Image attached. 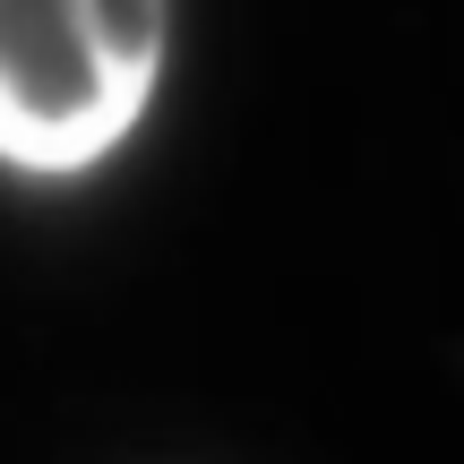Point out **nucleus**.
<instances>
[{
    "mask_svg": "<svg viewBox=\"0 0 464 464\" xmlns=\"http://www.w3.org/2000/svg\"><path fill=\"white\" fill-rule=\"evenodd\" d=\"M172 0H0V164L95 172L147 121Z\"/></svg>",
    "mask_w": 464,
    "mask_h": 464,
    "instance_id": "f257e3e1",
    "label": "nucleus"
}]
</instances>
